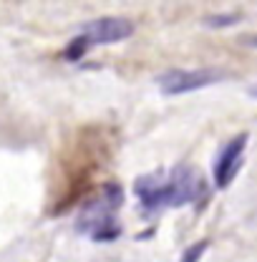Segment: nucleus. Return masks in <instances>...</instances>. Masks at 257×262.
<instances>
[{"instance_id":"f257e3e1","label":"nucleus","mask_w":257,"mask_h":262,"mask_svg":"<svg viewBox=\"0 0 257 262\" xmlns=\"http://www.w3.org/2000/svg\"><path fill=\"white\" fill-rule=\"evenodd\" d=\"M220 81H225V73L220 68H172L157 78V86L166 96H179V94H192Z\"/></svg>"},{"instance_id":"f03ea898","label":"nucleus","mask_w":257,"mask_h":262,"mask_svg":"<svg viewBox=\"0 0 257 262\" xmlns=\"http://www.w3.org/2000/svg\"><path fill=\"white\" fill-rule=\"evenodd\" d=\"M204 192V182L192 166H182L177 169L169 179H164L161 187V207H182L197 202Z\"/></svg>"},{"instance_id":"7ed1b4c3","label":"nucleus","mask_w":257,"mask_h":262,"mask_svg":"<svg viewBox=\"0 0 257 262\" xmlns=\"http://www.w3.org/2000/svg\"><path fill=\"white\" fill-rule=\"evenodd\" d=\"M247 141H250V136L242 131V134L232 136V139L225 144V149L220 151V157H217V162H215V169H212V177H215L217 189H227V187L234 182L240 166H242V162H245Z\"/></svg>"},{"instance_id":"20e7f679","label":"nucleus","mask_w":257,"mask_h":262,"mask_svg":"<svg viewBox=\"0 0 257 262\" xmlns=\"http://www.w3.org/2000/svg\"><path fill=\"white\" fill-rule=\"evenodd\" d=\"M134 33V23L126 18H96L91 23H86L81 28V40L86 46H109V43H119L126 40Z\"/></svg>"},{"instance_id":"39448f33","label":"nucleus","mask_w":257,"mask_h":262,"mask_svg":"<svg viewBox=\"0 0 257 262\" xmlns=\"http://www.w3.org/2000/svg\"><path fill=\"white\" fill-rule=\"evenodd\" d=\"M207 250H209V239H199V242H194L192 247H187L182 252V260L179 262H199Z\"/></svg>"},{"instance_id":"423d86ee","label":"nucleus","mask_w":257,"mask_h":262,"mask_svg":"<svg viewBox=\"0 0 257 262\" xmlns=\"http://www.w3.org/2000/svg\"><path fill=\"white\" fill-rule=\"evenodd\" d=\"M240 20V15H212V18H207V26H212V28H225V26H232V23H237Z\"/></svg>"},{"instance_id":"0eeeda50","label":"nucleus","mask_w":257,"mask_h":262,"mask_svg":"<svg viewBox=\"0 0 257 262\" xmlns=\"http://www.w3.org/2000/svg\"><path fill=\"white\" fill-rule=\"evenodd\" d=\"M250 96L257 98V83H255V86H250Z\"/></svg>"}]
</instances>
